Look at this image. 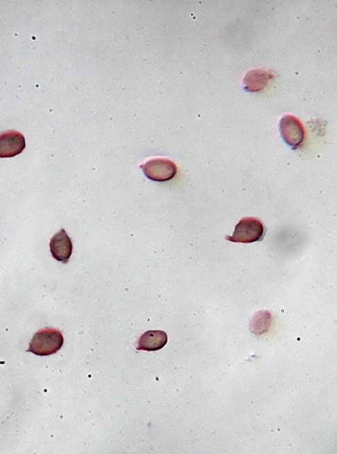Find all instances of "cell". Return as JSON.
<instances>
[{
    "label": "cell",
    "mask_w": 337,
    "mask_h": 454,
    "mask_svg": "<svg viewBox=\"0 0 337 454\" xmlns=\"http://www.w3.org/2000/svg\"><path fill=\"white\" fill-rule=\"evenodd\" d=\"M264 319L265 320L261 322L258 313L256 314V318L253 320V324L251 326L252 328L254 327V330H253L254 333H256V331L259 330V334H263L268 330L269 323L271 322V314H267L266 318Z\"/></svg>",
    "instance_id": "obj_9"
},
{
    "label": "cell",
    "mask_w": 337,
    "mask_h": 454,
    "mask_svg": "<svg viewBox=\"0 0 337 454\" xmlns=\"http://www.w3.org/2000/svg\"><path fill=\"white\" fill-rule=\"evenodd\" d=\"M273 77V74L265 70H254L249 72L244 77V86L246 91L249 92L261 91Z\"/></svg>",
    "instance_id": "obj_8"
},
{
    "label": "cell",
    "mask_w": 337,
    "mask_h": 454,
    "mask_svg": "<svg viewBox=\"0 0 337 454\" xmlns=\"http://www.w3.org/2000/svg\"><path fill=\"white\" fill-rule=\"evenodd\" d=\"M279 128L283 141L291 148H299L303 144L304 129L303 124L295 116H283L279 121Z\"/></svg>",
    "instance_id": "obj_4"
},
{
    "label": "cell",
    "mask_w": 337,
    "mask_h": 454,
    "mask_svg": "<svg viewBox=\"0 0 337 454\" xmlns=\"http://www.w3.org/2000/svg\"><path fill=\"white\" fill-rule=\"evenodd\" d=\"M144 174L149 180L166 182L173 179L176 175V164L170 159H154L142 164Z\"/></svg>",
    "instance_id": "obj_3"
},
{
    "label": "cell",
    "mask_w": 337,
    "mask_h": 454,
    "mask_svg": "<svg viewBox=\"0 0 337 454\" xmlns=\"http://www.w3.org/2000/svg\"><path fill=\"white\" fill-rule=\"evenodd\" d=\"M168 343V336L163 331H149L140 338L137 350L158 351Z\"/></svg>",
    "instance_id": "obj_7"
},
{
    "label": "cell",
    "mask_w": 337,
    "mask_h": 454,
    "mask_svg": "<svg viewBox=\"0 0 337 454\" xmlns=\"http://www.w3.org/2000/svg\"><path fill=\"white\" fill-rule=\"evenodd\" d=\"M265 228L261 221L254 218H245L236 224L233 235L226 237L232 243L251 244L263 240Z\"/></svg>",
    "instance_id": "obj_2"
},
{
    "label": "cell",
    "mask_w": 337,
    "mask_h": 454,
    "mask_svg": "<svg viewBox=\"0 0 337 454\" xmlns=\"http://www.w3.org/2000/svg\"><path fill=\"white\" fill-rule=\"evenodd\" d=\"M26 139L16 131L0 134V158H12L26 148Z\"/></svg>",
    "instance_id": "obj_5"
},
{
    "label": "cell",
    "mask_w": 337,
    "mask_h": 454,
    "mask_svg": "<svg viewBox=\"0 0 337 454\" xmlns=\"http://www.w3.org/2000/svg\"><path fill=\"white\" fill-rule=\"evenodd\" d=\"M63 343L64 338L61 331L54 329H44L35 334L27 351L37 356H51L57 353Z\"/></svg>",
    "instance_id": "obj_1"
},
{
    "label": "cell",
    "mask_w": 337,
    "mask_h": 454,
    "mask_svg": "<svg viewBox=\"0 0 337 454\" xmlns=\"http://www.w3.org/2000/svg\"><path fill=\"white\" fill-rule=\"evenodd\" d=\"M49 246L51 256L57 261L63 262L64 264L69 262L72 253V243L65 229H61L52 237Z\"/></svg>",
    "instance_id": "obj_6"
}]
</instances>
